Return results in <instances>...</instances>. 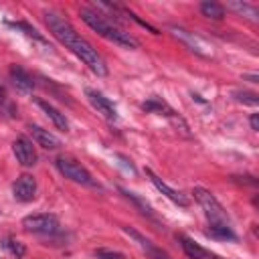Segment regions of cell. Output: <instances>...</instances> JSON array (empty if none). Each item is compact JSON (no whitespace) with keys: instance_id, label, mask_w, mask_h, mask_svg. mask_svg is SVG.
I'll return each instance as SVG.
<instances>
[{"instance_id":"cell-1","label":"cell","mask_w":259,"mask_h":259,"mask_svg":"<svg viewBox=\"0 0 259 259\" xmlns=\"http://www.w3.org/2000/svg\"><path fill=\"white\" fill-rule=\"evenodd\" d=\"M79 14H81L83 22H85L89 28H93L97 34H101L103 38H107V40H111V42H115V45H119V47H125V49H138V47H140V42H138L130 32H125V30L113 26V24H111L109 20H105V16L99 14L97 10L81 8Z\"/></svg>"},{"instance_id":"cell-2","label":"cell","mask_w":259,"mask_h":259,"mask_svg":"<svg viewBox=\"0 0 259 259\" xmlns=\"http://www.w3.org/2000/svg\"><path fill=\"white\" fill-rule=\"evenodd\" d=\"M67 49H71V51H73V53H75V55H77V57H79V59H81V61H83V63H85L97 77H105V75H107V65H105V61L101 59V55H99V53H97L85 38L77 36Z\"/></svg>"},{"instance_id":"cell-3","label":"cell","mask_w":259,"mask_h":259,"mask_svg":"<svg viewBox=\"0 0 259 259\" xmlns=\"http://www.w3.org/2000/svg\"><path fill=\"white\" fill-rule=\"evenodd\" d=\"M192 194H194V200L202 206V210H204L206 219L210 221V225H229L227 210H225V208H223V204L214 198V194H212V192H208L206 188L196 186V188L192 190Z\"/></svg>"},{"instance_id":"cell-4","label":"cell","mask_w":259,"mask_h":259,"mask_svg":"<svg viewBox=\"0 0 259 259\" xmlns=\"http://www.w3.org/2000/svg\"><path fill=\"white\" fill-rule=\"evenodd\" d=\"M55 164H57L59 172H61L65 178H69V180H73V182H77V184L95 186V182H93L91 174L87 172V168H85V166H81L75 158H71V156H59Z\"/></svg>"},{"instance_id":"cell-5","label":"cell","mask_w":259,"mask_h":259,"mask_svg":"<svg viewBox=\"0 0 259 259\" xmlns=\"http://www.w3.org/2000/svg\"><path fill=\"white\" fill-rule=\"evenodd\" d=\"M45 22H47L49 30L53 32V36H55L59 42H63L65 47H69V45L79 36L77 30H75L63 16H59V14H55V12H45Z\"/></svg>"},{"instance_id":"cell-6","label":"cell","mask_w":259,"mask_h":259,"mask_svg":"<svg viewBox=\"0 0 259 259\" xmlns=\"http://www.w3.org/2000/svg\"><path fill=\"white\" fill-rule=\"evenodd\" d=\"M22 227L30 233H40V235H51L59 229V219L51 212H36L28 214L22 219Z\"/></svg>"},{"instance_id":"cell-7","label":"cell","mask_w":259,"mask_h":259,"mask_svg":"<svg viewBox=\"0 0 259 259\" xmlns=\"http://www.w3.org/2000/svg\"><path fill=\"white\" fill-rule=\"evenodd\" d=\"M12 194L18 202H30L36 196V180L32 174H20L12 184Z\"/></svg>"},{"instance_id":"cell-8","label":"cell","mask_w":259,"mask_h":259,"mask_svg":"<svg viewBox=\"0 0 259 259\" xmlns=\"http://www.w3.org/2000/svg\"><path fill=\"white\" fill-rule=\"evenodd\" d=\"M12 152L22 166H34L36 164V150L28 138H24V136L16 138L12 144Z\"/></svg>"},{"instance_id":"cell-9","label":"cell","mask_w":259,"mask_h":259,"mask_svg":"<svg viewBox=\"0 0 259 259\" xmlns=\"http://www.w3.org/2000/svg\"><path fill=\"white\" fill-rule=\"evenodd\" d=\"M85 95H87V99L91 101V105H93L103 117H107V119H111V121L117 119V109H115V105H113L103 93H99V91H95V89H87Z\"/></svg>"},{"instance_id":"cell-10","label":"cell","mask_w":259,"mask_h":259,"mask_svg":"<svg viewBox=\"0 0 259 259\" xmlns=\"http://www.w3.org/2000/svg\"><path fill=\"white\" fill-rule=\"evenodd\" d=\"M146 174L150 176L152 184H154V186H156V188H158L162 194H166V196H168L172 202H176V204H180V206H188V204H190V200H188V198H186V196H184L180 190H174L172 186H168V184H166V182H164L160 176H156V174H154L150 168H146Z\"/></svg>"},{"instance_id":"cell-11","label":"cell","mask_w":259,"mask_h":259,"mask_svg":"<svg viewBox=\"0 0 259 259\" xmlns=\"http://www.w3.org/2000/svg\"><path fill=\"white\" fill-rule=\"evenodd\" d=\"M28 130H30V134H32V140H34L40 148H45V150H57V148L61 146V140H59L53 132H49V130H45V127H40V125H30Z\"/></svg>"},{"instance_id":"cell-12","label":"cell","mask_w":259,"mask_h":259,"mask_svg":"<svg viewBox=\"0 0 259 259\" xmlns=\"http://www.w3.org/2000/svg\"><path fill=\"white\" fill-rule=\"evenodd\" d=\"M36 105L47 113V117L55 123L57 130H61V132H69V121H67L65 113H61L57 107H53L51 103H47V101H42V99H36Z\"/></svg>"},{"instance_id":"cell-13","label":"cell","mask_w":259,"mask_h":259,"mask_svg":"<svg viewBox=\"0 0 259 259\" xmlns=\"http://www.w3.org/2000/svg\"><path fill=\"white\" fill-rule=\"evenodd\" d=\"M10 79H12V83L20 89V91H32L34 89V81H32V77H30V73L28 71H24L22 67H18V65H12L10 67Z\"/></svg>"},{"instance_id":"cell-14","label":"cell","mask_w":259,"mask_h":259,"mask_svg":"<svg viewBox=\"0 0 259 259\" xmlns=\"http://www.w3.org/2000/svg\"><path fill=\"white\" fill-rule=\"evenodd\" d=\"M180 241H182V249H184V253H186L190 259H219L214 253L202 249L198 243H194L192 239H188V237H184V235H180Z\"/></svg>"},{"instance_id":"cell-15","label":"cell","mask_w":259,"mask_h":259,"mask_svg":"<svg viewBox=\"0 0 259 259\" xmlns=\"http://www.w3.org/2000/svg\"><path fill=\"white\" fill-rule=\"evenodd\" d=\"M174 34L178 36V38H182L192 51H196L198 55H204V57H208V53L204 51L206 49V45L200 40V38H196L192 32H188V30H184V28H174Z\"/></svg>"},{"instance_id":"cell-16","label":"cell","mask_w":259,"mask_h":259,"mask_svg":"<svg viewBox=\"0 0 259 259\" xmlns=\"http://www.w3.org/2000/svg\"><path fill=\"white\" fill-rule=\"evenodd\" d=\"M200 12L202 16L206 18H212V20H223L225 18V8L217 2H202L200 4Z\"/></svg>"},{"instance_id":"cell-17","label":"cell","mask_w":259,"mask_h":259,"mask_svg":"<svg viewBox=\"0 0 259 259\" xmlns=\"http://www.w3.org/2000/svg\"><path fill=\"white\" fill-rule=\"evenodd\" d=\"M229 8H231V10H237L239 14L247 16V18H251L253 22H257L259 12H257V8H255L253 4H247V2H229Z\"/></svg>"},{"instance_id":"cell-18","label":"cell","mask_w":259,"mask_h":259,"mask_svg":"<svg viewBox=\"0 0 259 259\" xmlns=\"http://www.w3.org/2000/svg\"><path fill=\"white\" fill-rule=\"evenodd\" d=\"M206 235L212 239H231V241L235 239V233L231 231L229 225H208Z\"/></svg>"},{"instance_id":"cell-19","label":"cell","mask_w":259,"mask_h":259,"mask_svg":"<svg viewBox=\"0 0 259 259\" xmlns=\"http://www.w3.org/2000/svg\"><path fill=\"white\" fill-rule=\"evenodd\" d=\"M2 247H4L10 255H14L16 259H20V257L26 255V247H24V243H20V241H16V239H4V241H2Z\"/></svg>"},{"instance_id":"cell-20","label":"cell","mask_w":259,"mask_h":259,"mask_svg":"<svg viewBox=\"0 0 259 259\" xmlns=\"http://www.w3.org/2000/svg\"><path fill=\"white\" fill-rule=\"evenodd\" d=\"M121 192H123V196H125V198H130V200H132L136 206H140L144 214H150V217L154 214V212H152V206H150V204H148L144 198H140L136 192H130V190H121Z\"/></svg>"},{"instance_id":"cell-21","label":"cell","mask_w":259,"mask_h":259,"mask_svg":"<svg viewBox=\"0 0 259 259\" xmlns=\"http://www.w3.org/2000/svg\"><path fill=\"white\" fill-rule=\"evenodd\" d=\"M14 28H20V30H24V34H28V36H32L34 40H38V42H47L45 40V36L34 28V26H30L28 22H10Z\"/></svg>"},{"instance_id":"cell-22","label":"cell","mask_w":259,"mask_h":259,"mask_svg":"<svg viewBox=\"0 0 259 259\" xmlns=\"http://www.w3.org/2000/svg\"><path fill=\"white\" fill-rule=\"evenodd\" d=\"M233 95H235V99H237V101H241V103H247V105H253V107L259 103V97H257V93H251V91H235Z\"/></svg>"},{"instance_id":"cell-23","label":"cell","mask_w":259,"mask_h":259,"mask_svg":"<svg viewBox=\"0 0 259 259\" xmlns=\"http://www.w3.org/2000/svg\"><path fill=\"white\" fill-rule=\"evenodd\" d=\"M95 255H97V259H125L123 253H119V251H109V249H97Z\"/></svg>"},{"instance_id":"cell-24","label":"cell","mask_w":259,"mask_h":259,"mask_svg":"<svg viewBox=\"0 0 259 259\" xmlns=\"http://www.w3.org/2000/svg\"><path fill=\"white\" fill-rule=\"evenodd\" d=\"M249 121H251V130H255V132H257V130H259V115H257V113H253Z\"/></svg>"},{"instance_id":"cell-25","label":"cell","mask_w":259,"mask_h":259,"mask_svg":"<svg viewBox=\"0 0 259 259\" xmlns=\"http://www.w3.org/2000/svg\"><path fill=\"white\" fill-rule=\"evenodd\" d=\"M247 79H249L251 83H257V75H247Z\"/></svg>"},{"instance_id":"cell-26","label":"cell","mask_w":259,"mask_h":259,"mask_svg":"<svg viewBox=\"0 0 259 259\" xmlns=\"http://www.w3.org/2000/svg\"><path fill=\"white\" fill-rule=\"evenodd\" d=\"M2 101H4V89L0 87V103H2Z\"/></svg>"}]
</instances>
